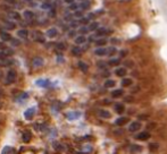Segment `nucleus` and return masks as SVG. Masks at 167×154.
<instances>
[{
  "label": "nucleus",
  "instance_id": "obj_44",
  "mask_svg": "<svg viewBox=\"0 0 167 154\" xmlns=\"http://www.w3.org/2000/svg\"><path fill=\"white\" fill-rule=\"evenodd\" d=\"M74 15H75L76 17H82V13H81V11H79V10L75 11V14H74Z\"/></svg>",
  "mask_w": 167,
  "mask_h": 154
},
{
  "label": "nucleus",
  "instance_id": "obj_21",
  "mask_svg": "<svg viewBox=\"0 0 167 154\" xmlns=\"http://www.w3.org/2000/svg\"><path fill=\"white\" fill-rule=\"evenodd\" d=\"M27 31L26 29H19L18 32H17V35H18L19 37H22V38H25L26 36H27Z\"/></svg>",
  "mask_w": 167,
  "mask_h": 154
},
{
  "label": "nucleus",
  "instance_id": "obj_38",
  "mask_svg": "<svg viewBox=\"0 0 167 154\" xmlns=\"http://www.w3.org/2000/svg\"><path fill=\"white\" fill-rule=\"evenodd\" d=\"M5 52L7 53V56L9 57V56H11L14 53V51H13V49H7V50H5Z\"/></svg>",
  "mask_w": 167,
  "mask_h": 154
},
{
  "label": "nucleus",
  "instance_id": "obj_33",
  "mask_svg": "<svg viewBox=\"0 0 167 154\" xmlns=\"http://www.w3.org/2000/svg\"><path fill=\"white\" fill-rule=\"evenodd\" d=\"M10 17H11V18H14V19H17V20H19V18H20V16H19L18 13H13V14H10Z\"/></svg>",
  "mask_w": 167,
  "mask_h": 154
},
{
  "label": "nucleus",
  "instance_id": "obj_25",
  "mask_svg": "<svg viewBox=\"0 0 167 154\" xmlns=\"http://www.w3.org/2000/svg\"><path fill=\"white\" fill-rule=\"evenodd\" d=\"M72 53H73L74 56H80L81 55V49H80L79 47H74V48L72 49Z\"/></svg>",
  "mask_w": 167,
  "mask_h": 154
},
{
  "label": "nucleus",
  "instance_id": "obj_20",
  "mask_svg": "<svg viewBox=\"0 0 167 154\" xmlns=\"http://www.w3.org/2000/svg\"><path fill=\"white\" fill-rule=\"evenodd\" d=\"M23 141L25 142V143H29L30 141H31V133L30 132H26L23 134Z\"/></svg>",
  "mask_w": 167,
  "mask_h": 154
},
{
  "label": "nucleus",
  "instance_id": "obj_36",
  "mask_svg": "<svg viewBox=\"0 0 167 154\" xmlns=\"http://www.w3.org/2000/svg\"><path fill=\"white\" fill-rule=\"evenodd\" d=\"M56 47H57V49H59V50H64L65 49V44L64 43H57L56 44Z\"/></svg>",
  "mask_w": 167,
  "mask_h": 154
},
{
  "label": "nucleus",
  "instance_id": "obj_51",
  "mask_svg": "<svg viewBox=\"0 0 167 154\" xmlns=\"http://www.w3.org/2000/svg\"><path fill=\"white\" fill-rule=\"evenodd\" d=\"M147 118V116H140V119H145Z\"/></svg>",
  "mask_w": 167,
  "mask_h": 154
},
{
  "label": "nucleus",
  "instance_id": "obj_28",
  "mask_svg": "<svg viewBox=\"0 0 167 154\" xmlns=\"http://www.w3.org/2000/svg\"><path fill=\"white\" fill-rule=\"evenodd\" d=\"M89 31H90V29H89V27H86V26H81V27H80V33L83 35L86 34Z\"/></svg>",
  "mask_w": 167,
  "mask_h": 154
},
{
  "label": "nucleus",
  "instance_id": "obj_7",
  "mask_svg": "<svg viewBox=\"0 0 167 154\" xmlns=\"http://www.w3.org/2000/svg\"><path fill=\"white\" fill-rule=\"evenodd\" d=\"M108 53V50L106 48H98L97 50L94 51V55L99 56V57H102V56H106Z\"/></svg>",
  "mask_w": 167,
  "mask_h": 154
},
{
  "label": "nucleus",
  "instance_id": "obj_3",
  "mask_svg": "<svg viewBox=\"0 0 167 154\" xmlns=\"http://www.w3.org/2000/svg\"><path fill=\"white\" fill-rule=\"evenodd\" d=\"M149 137H150V135H149L148 132H141V133H139V134L135 136V138L136 140H139V141H147Z\"/></svg>",
  "mask_w": 167,
  "mask_h": 154
},
{
  "label": "nucleus",
  "instance_id": "obj_13",
  "mask_svg": "<svg viewBox=\"0 0 167 154\" xmlns=\"http://www.w3.org/2000/svg\"><path fill=\"white\" fill-rule=\"evenodd\" d=\"M57 28H55V27H52V28H50V29H48V32H47V35L49 37H55L56 35H57Z\"/></svg>",
  "mask_w": 167,
  "mask_h": 154
},
{
  "label": "nucleus",
  "instance_id": "obj_4",
  "mask_svg": "<svg viewBox=\"0 0 167 154\" xmlns=\"http://www.w3.org/2000/svg\"><path fill=\"white\" fill-rule=\"evenodd\" d=\"M43 64H44V61H43V59L41 57H35L33 60H32V65H33V67H41V66H43Z\"/></svg>",
  "mask_w": 167,
  "mask_h": 154
},
{
  "label": "nucleus",
  "instance_id": "obj_9",
  "mask_svg": "<svg viewBox=\"0 0 167 154\" xmlns=\"http://www.w3.org/2000/svg\"><path fill=\"white\" fill-rule=\"evenodd\" d=\"M124 94V91L123 90H121V88H117V90H115V91H113L112 92V96L114 97V99H117V97H121L122 95Z\"/></svg>",
  "mask_w": 167,
  "mask_h": 154
},
{
  "label": "nucleus",
  "instance_id": "obj_31",
  "mask_svg": "<svg viewBox=\"0 0 167 154\" xmlns=\"http://www.w3.org/2000/svg\"><path fill=\"white\" fill-rule=\"evenodd\" d=\"M0 9L6 10V11H10L11 8L9 7V6H7V5H0Z\"/></svg>",
  "mask_w": 167,
  "mask_h": 154
},
{
  "label": "nucleus",
  "instance_id": "obj_15",
  "mask_svg": "<svg viewBox=\"0 0 167 154\" xmlns=\"http://www.w3.org/2000/svg\"><path fill=\"white\" fill-rule=\"evenodd\" d=\"M79 68L82 70L83 73H86L88 72V69H89L88 65H86L85 63H83V61H79Z\"/></svg>",
  "mask_w": 167,
  "mask_h": 154
},
{
  "label": "nucleus",
  "instance_id": "obj_1",
  "mask_svg": "<svg viewBox=\"0 0 167 154\" xmlns=\"http://www.w3.org/2000/svg\"><path fill=\"white\" fill-rule=\"evenodd\" d=\"M15 81H16V72H15L14 69L8 70L7 76H6V82L5 83L7 85H10V84H13Z\"/></svg>",
  "mask_w": 167,
  "mask_h": 154
},
{
  "label": "nucleus",
  "instance_id": "obj_14",
  "mask_svg": "<svg viewBox=\"0 0 167 154\" xmlns=\"http://www.w3.org/2000/svg\"><path fill=\"white\" fill-rule=\"evenodd\" d=\"M85 41H86V38L84 35H79V36H76L75 38V43L76 44H83V43H85Z\"/></svg>",
  "mask_w": 167,
  "mask_h": 154
},
{
  "label": "nucleus",
  "instance_id": "obj_47",
  "mask_svg": "<svg viewBox=\"0 0 167 154\" xmlns=\"http://www.w3.org/2000/svg\"><path fill=\"white\" fill-rule=\"evenodd\" d=\"M68 35H69V36H75V32H74V31H71L69 33H68Z\"/></svg>",
  "mask_w": 167,
  "mask_h": 154
},
{
  "label": "nucleus",
  "instance_id": "obj_10",
  "mask_svg": "<svg viewBox=\"0 0 167 154\" xmlns=\"http://www.w3.org/2000/svg\"><path fill=\"white\" fill-rule=\"evenodd\" d=\"M99 116L101 118H103V119H109V118L112 117V113H110L109 111H107V110H100L99 111Z\"/></svg>",
  "mask_w": 167,
  "mask_h": 154
},
{
  "label": "nucleus",
  "instance_id": "obj_30",
  "mask_svg": "<svg viewBox=\"0 0 167 154\" xmlns=\"http://www.w3.org/2000/svg\"><path fill=\"white\" fill-rule=\"evenodd\" d=\"M10 42H11V45H13V47H18L19 44H20V41L19 40H13V38H11Z\"/></svg>",
  "mask_w": 167,
  "mask_h": 154
},
{
  "label": "nucleus",
  "instance_id": "obj_22",
  "mask_svg": "<svg viewBox=\"0 0 167 154\" xmlns=\"http://www.w3.org/2000/svg\"><path fill=\"white\" fill-rule=\"evenodd\" d=\"M107 32H108V31H107L105 27H102V28H98L97 29V33H95V34H97V36H102V35H105Z\"/></svg>",
  "mask_w": 167,
  "mask_h": 154
},
{
  "label": "nucleus",
  "instance_id": "obj_34",
  "mask_svg": "<svg viewBox=\"0 0 167 154\" xmlns=\"http://www.w3.org/2000/svg\"><path fill=\"white\" fill-rule=\"evenodd\" d=\"M149 147H150V151H156L158 149V144L156 143H151L150 145H149Z\"/></svg>",
  "mask_w": 167,
  "mask_h": 154
},
{
  "label": "nucleus",
  "instance_id": "obj_50",
  "mask_svg": "<svg viewBox=\"0 0 167 154\" xmlns=\"http://www.w3.org/2000/svg\"><path fill=\"white\" fill-rule=\"evenodd\" d=\"M89 41H90V42H92V41H94V36H93V35L89 37Z\"/></svg>",
  "mask_w": 167,
  "mask_h": 154
},
{
  "label": "nucleus",
  "instance_id": "obj_42",
  "mask_svg": "<svg viewBox=\"0 0 167 154\" xmlns=\"http://www.w3.org/2000/svg\"><path fill=\"white\" fill-rule=\"evenodd\" d=\"M126 53H127V52L125 51V50H122V51L119 52V56H121V57L123 58V57H125V56H126Z\"/></svg>",
  "mask_w": 167,
  "mask_h": 154
},
{
  "label": "nucleus",
  "instance_id": "obj_11",
  "mask_svg": "<svg viewBox=\"0 0 167 154\" xmlns=\"http://www.w3.org/2000/svg\"><path fill=\"white\" fill-rule=\"evenodd\" d=\"M116 85V82L114 81V79H107V81L105 82V84H103V86H105L106 88H112L114 87Z\"/></svg>",
  "mask_w": 167,
  "mask_h": 154
},
{
  "label": "nucleus",
  "instance_id": "obj_17",
  "mask_svg": "<svg viewBox=\"0 0 167 154\" xmlns=\"http://www.w3.org/2000/svg\"><path fill=\"white\" fill-rule=\"evenodd\" d=\"M122 85H123L124 87L131 86V85H132V79L131 78H124L123 81H122Z\"/></svg>",
  "mask_w": 167,
  "mask_h": 154
},
{
  "label": "nucleus",
  "instance_id": "obj_45",
  "mask_svg": "<svg viewBox=\"0 0 167 154\" xmlns=\"http://www.w3.org/2000/svg\"><path fill=\"white\" fill-rule=\"evenodd\" d=\"M125 101H126V102H132L133 99L131 96H127V97H125Z\"/></svg>",
  "mask_w": 167,
  "mask_h": 154
},
{
  "label": "nucleus",
  "instance_id": "obj_12",
  "mask_svg": "<svg viewBox=\"0 0 167 154\" xmlns=\"http://www.w3.org/2000/svg\"><path fill=\"white\" fill-rule=\"evenodd\" d=\"M34 112H35V110L33 108H30L27 111L24 113V116H25V118L26 119H32V117H33V114H34Z\"/></svg>",
  "mask_w": 167,
  "mask_h": 154
},
{
  "label": "nucleus",
  "instance_id": "obj_39",
  "mask_svg": "<svg viewBox=\"0 0 167 154\" xmlns=\"http://www.w3.org/2000/svg\"><path fill=\"white\" fill-rule=\"evenodd\" d=\"M6 26H7V27H9V28H11V29L15 28V25L13 24V23H9V22L6 23Z\"/></svg>",
  "mask_w": 167,
  "mask_h": 154
},
{
  "label": "nucleus",
  "instance_id": "obj_35",
  "mask_svg": "<svg viewBox=\"0 0 167 154\" xmlns=\"http://www.w3.org/2000/svg\"><path fill=\"white\" fill-rule=\"evenodd\" d=\"M80 23H82V24H88L89 23V18H86V17H82L81 20H80Z\"/></svg>",
  "mask_w": 167,
  "mask_h": 154
},
{
  "label": "nucleus",
  "instance_id": "obj_48",
  "mask_svg": "<svg viewBox=\"0 0 167 154\" xmlns=\"http://www.w3.org/2000/svg\"><path fill=\"white\" fill-rule=\"evenodd\" d=\"M0 50H6V47L4 45V43H0Z\"/></svg>",
  "mask_w": 167,
  "mask_h": 154
},
{
  "label": "nucleus",
  "instance_id": "obj_32",
  "mask_svg": "<svg viewBox=\"0 0 167 154\" xmlns=\"http://www.w3.org/2000/svg\"><path fill=\"white\" fill-rule=\"evenodd\" d=\"M89 6H90V4H89V1H83L81 4V8H83V9H88Z\"/></svg>",
  "mask_w": 167,
  "mask_h": 154
},
{
  "label": "nucleus",
  "instance_id": "obj_52",
  "mask_svg": "<svg viewBox=\"0 0 167 154\" xmlns=\"http://www.w3.org/2000/svg\"><path fill=\"white\" fill-rule=\"evenodd\" d=\"M2 95H4V94H2V91H1V88H0V97H2Z\"/></svg>",
  "mask_w": 167,
  "mask_h": 154
},
{
  "label": "nucleus",
  "instance_id": "obj_8",
  "mask_svg": "<svg viewBox=\"0 0 167 154\" xmlns=\"http://www.w3.org/2000/svg\"><path fill=\"white\" fill-rule=\"evenodd\" d=\"M115 74H116V76H118V77H124L125 75H126V69H125V68H123V67L116 68Z\"/></svg>",
  "mask_w": 167,
  "mask_h": 154
},
{
  "label": "nucleus",
  "instance_id": "obj_37",
  "mask_svg": "<svg viewBox=\"0 0 167 154\" xmlns=\"http://www.w3.org/2000/svg\"><path fill=\"white\" fill-rule=\"evenodd\" d=\"M108 53H109L110 56L115 55V53H116V48H114V47H112V48L109 49V51H108Z\"/></svg>",
  "mask_w": 167,
  "mask_h": 154
},
{
  "label": "nucleus",
  "instance_id": "obj_19",
  "mask_svg": "<svg viewBox=\"0 0 167 154\" xmlns=\"http://www.w3.org/2000/svg\"><path fill=\"white\" fill-rule=\"evenodd\" d=\"M95 44H97L98 47H103L107 44V40L106 38H98V40L95 41Z\"/></svg>",
  "mask_w": 167,
  "mask_h": 154
},
{
  "label": "nucleus",
  "instance_id": "obj_24",
  "mask_svg": "<svg viewBox=\"0 0 167 154\" xmlns=\"http://www.w3.org/2000/svg\"><path fill=\"white\" fill-rule=\"evenodd\" d=\"M98 27H99V24H98V23H91L90 25H89V29H90V31H97L98 29Z\"/></svg>",
  "mask_w": 167,
  "mask_h": 154
},
{
  "label": "nucleus",
  "instance_id": "obj_26",
  "mask_svg": "<svg viewBox=\"0 0 167 154\" xmlns=\"http://www.w3.org/2000/svg\"><path fill=\"white\" fill-rule=\"evenodd\" d=\"M24 17H25V18H29V19L33 18V13H32L31 10H25L24 11Z\"/></svg>",
  "mask_w": 167,
  "mask_h": 154
},
{
  "label": "nucleus",
  "instance_id": "obj_53",
  "mask_svg": "<svg viewBox=\"0 0 167 154\" xmlns=\"http://www.w3.org/2000/svg\"><path fill=\"white\" fill-rule=\"evenodd\" d=\"M1 78H2V73L0 72V79H1Z\"/></svg>",
  "mask_w": 167,
  "mask_h": 154
},
{
  "label": "nucleus",
  "instance_id": "obj_27",
  "mask_svg": "<svg viewBox=\"0 0 167 154\" xmlns=\"http://www.w3.org/2000/svg\"><path fill=\"white\" fill-rule=\"evenodd\" d=\"M7 53L5 51H0V61H6L7 60Z\"/></svg>",
  "mask_w": 167,
  "mask_h": 154
},
{
  "label": "nucleus",
  "instance_id": "obj_29",
  "mask_svg": "<svg viewBox=\"0 0 167 154\" xmlns=\"http://www.w3.org/2000/svg\"><path fill=\"white\" fill-rule=\"evenodd\" d=\"M119 63H121L119 59H110L109 60V65H112V66H117Z\"/></svg>",
  "mask_w": 167,
  "mask_h": 154
},
{
  "label": "nucleus",
  "instance_id": "obj_40",
  "mask_svg": "<svg viewBox=\"0 0 167 154\" xmlns=\"http://www.w3.org/2000/svg\"><path fill=\"white\" fill-rule=\"evenodd\" d=\"M77 7H79V6H77L76 4H71V7H69V8H71L72 10H76Z\"/></svg>",
  "mask_w": 167,
  "mask_h": 154
},
{
  "label": "nucleus",
  "instance_id": "obj_5",
  "mask_svg": "<svg viewBox=\"0 0 167 154\" xmlns=\"http://www.w3.org/2000/svg\"><path fill=\"white\" fill-rule=\"evenodd\" d=\"M127 122H129V118L127 117H121V118H118V119L116 120V125L119 126V127L124 126L125 124H127Z\"/></svg>",
  "mask_w": 167,
  "mask_h": 154
},
{
  "label": "nucleus",
  "instance_id": "obj_16",
  "mask_svg": "<svg viewBox=\"0 0 167 154\" xmlns=\"http://www.w3.org/2000/svg\"><path fill=\"white\" fill-rule=\"evenodd\" d=\"M0 37L2 38V41H10V40H11L10 34L7 33V32H2V33L0 34Z\"/></svg>",
  "mask_w": 167,
  "mask_h": 154
},
{
  "label": "nucleus",
  "instance_id": "obj_6",
  "mask_svg": "<svg viewBox=\"0 0 167 154\" xmlns=\"http://www.w3.org/2000/svg\"><path fill=\"white\" fill-rule=\"evenodd\" d=\"M114 108H115V111L117 112L118 114H122L125 111V106H124V104H122V103H116Z\"/></svg>",
  "mask_w": 167,
  "mask_h": 154
},
{
  "label": "nucleus",
  "instance_id": "obj_49",
  "mask_svg": "<svg viewBox=\"0 0 167 154\" xmlns=\"http://www.w3.org/2000/svg\"><path fill=\"white\" fill-rule=\"evenodd\" d=\"M65 2H66V4H73L74 0H65Z\"/></svg>",
  "mask_w": 167,
  "mask_h": 154
},
{
  "label": "nucleus",
  "instance_id": "obj_23",
  "mask_svg": "<svg viewBox=\"0 0 167 154\" xmlns=\"http://www.w3.org/2000/svg\"><path fill=\"white\" fill-rule=\"evenodd\" d=\"M131 151H132V152H141L142 151V146H139V145H132V146H131Z\"/></svg>",
  "mask_w": 167,
  "mask_h": 154
},
{
  "label": "nucleus",
  "instance_id": "obj_43",
  "mask_svg": "<svg viewBox=\"0 0 167 154\" xmlns=\"http://www.w3.org/2000/svg\"><path fill=\"white\" fill-rule=\"evenodd\" d=\"M98 66H99L100 68H103V67L106 66V64L103 63V61H99V63H98Z\"/></svg>",
  "mask_w": 167,
  "mask_h": 154
},
{
  "label": "nucleus",
  "instance_id": "obj_46",
  "mask_svg": "<svg viewBox=\"0 0 167 154\" xmlns=\"http://www.w3.org/2000/svg\"><path fill=\"white\" fill-rule=\"evenodd\" d=\"M110 42H112V43H119V41L116 40V37H114V38H112V40H110Z\"/></svg>",
  "mask_w": 167,
  "mask_h": 154
},
{
  "label": "nucleus",
  "instance_id": "obj_18",
  "mask_svg": "<svg viewBox=\"0 0 167 154\" xmlns=\"http://www.w3.org/2000/svg\"><path fill=\"white\" fill-rule=\"evenodd\" d=\"M15 152H14V150L11 149L10 146H6V147H4V150H2V152H1V154H14Z\"/></svg>",
  "mask_w": 167,
  "mask_h": 154
},
{
  "label": "nucleus",
  "instance_id": "obj_41",
  "mask_svg": "<svg viewBox=\"0 0 167 154\" xmlns=\"http://www.w3.org/2000/svg\"><path fill=\"white\" fill-rule=\"evenodd\" d=\"M6 4H10V5H14L16 4V0H5Z\"/></svg>",
  "mask_w": 167,
  "mask_h": 154
},
{
  "label": "nucleus",
  "instance_id": "obj_2",
  "mask_svg": "<svg viewBox=\"0 0 167 154\" xmlns=\"http://www.w3.org/2000/svg\"><path fill=\"white\" fill-rule=\"evenodd\" d=\"M141 128V122L140 121H133V122L130 124V127H129V130L130 132H138V130Z\"/></svg>",
  "mask_w": 167,
  "mask_h": 154
}]
</instances>
